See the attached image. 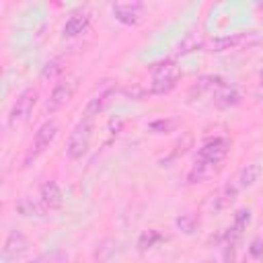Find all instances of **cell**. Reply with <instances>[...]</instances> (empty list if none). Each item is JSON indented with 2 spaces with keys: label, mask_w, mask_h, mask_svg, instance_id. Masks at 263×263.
I'll return each instance as SVG.
<instances>
[{
  "label": "cell",
  "mask_w": 263,
  "mask_h": 263,
  "mask_svg": "<svg viewBox=\"0 0 263 263\" xmlns=\"http://www.w3.org/2000/svg\"><path fill=\"white\" fill-rule=\"evenodd\" d=\"M14 210L18 212V216H25V218H31V216H45L47 214V208L41 203V199H33V197H21L16 203H14Z\"/></svg>",
  "instance_id": "cell-14"
},
{
  "label": "cell",
  "mask_w": 263,
  "mask_h": 263,
  "mask_svg": "<svg viewBox=\"0 0 263 263\" xmlns=\"http://www.w3.org/2000/svg\"><path fill=\"white\" fill-rule=\"evenodd\" d=\"M39 199H41V203L47 208V212H51V210H60V208H62V203H64V193H62L60 185L49 179V181H43V183L39 185Z\"/></svg>",
  "instance_id": "cell-9"
},
{
  "label": "cell",
  "mask_w": 263,
  "mask_h": 263,
  "mask_svg": "<svg viewBox=\"0 0 263 263\" xmlns=\"http://www.w3.org/2000/svg\"><path fill=\"white\" fill-rule=\"evenodd\" d=\"M261 86H263V72H261Z\"/></svg>",
  "instance_id": "cell-27"
},
{
  "label": "cell",
  "mask_w": 263,
  "mask_h": 263,
  "mask_svg": "<svg viewBox=\"0 0 263 263\" xmlns=\"http://www.w3.org/2000/svg\"><path fill=\"white\" fill-rule=\"evenodd\" d=\"M144 2L140 0H125V2H115L111 6V12L115 21H119L125 27H138L144 21Z\"/></svg>",
  "instance_id": "cell-6"
},
{
  "label": "cell",
  "mask_w": 263,
  "mask_h": 263,
  "mask_svg": "<svg viewBox=\"0 0 263 263\" xmlns=\"http://www.w3.org/2000/svg\"><path fill=\"white\" fill-rule=\"evenodd\" d=\"M238 191H240L238 183H226V185L220 189V193L214 197V208H216V210H228V208L236 201Z\"/></svg>",
  "instance_id": "cell-15"
},
{
  "label": "cell",
  "mask_w": 263,
  "mask_h": 263,
  "mask_svg": "<svg viewBox=\"0 0 263 263\" xmlns=\"http://www.w3.org/2000/svg\"><path fill=\"white\" fill-rule=\"evenodd\" d=\"M230 152V140L228 138H210L201 144V148L197 150V156L189 168V175H187V181L189 183H203L208 181L210 177H214L220 168H222V162L226 160Z\"/></svg>",
  "instance_id": "cell-1"
},
{
  "label": "cell",
  "mask_w": 263,
  "mask_h": 263,
  "mask_svg": "<svg viewBox=\"0 0 263 263\" xmlns=\"http://www.w3.org/2000/svg\"><path fill=\"white\" fill-rule=\"evenodd\" d=\"M181 78V70L175 62H162L152 70V82L148 95H164L171 92Z\"/></svg>",
  "instance_id": "cell-4"
},
{
  "label": "cell",
  "mask_w": 263,
  "mask_h": 263,
  "mask_svg": "<svg viewBox=\"0 0 263 263\" xmlns=\"http://www.w3.org/2000/svg\"><path fill=\"white\" fill-rule=\"evenodd\" d=\"M90 25V14L88 12H74L66 23H64V29H62V35L64 37H78L82 35Z\"/></svg>",
  "instance_id": "cell-12"
},
{
  "label": "cell",
  "mask_w": 263,
  "mask_h": 263,
  "mask_svg": "<svg viewBox=\"0 0 263 263\" xmlns=\"http://www.w3.org/2000/svg\"><path fill=\"white\" fill-rule=\"evenodd\" d=\"M249 222H251V210H249V208H242V210H238V212L234 214L232 228H234L236 232H240V234H242V230L249 226Z\"/></svg>",
  "instance_id": "cell-22"
},
{
  "label": "cell",
  "mask_w": 263,
  "mask_h": 263,
  "mask_svg": "<svg viewBox=\"0 0 263 263\" xmlns=\"http://www.w3.org/2000/svg\"><path fill=\"white\" fill-rule=\"evenodd\" d=\"M37 101H39V92H37V88L29 86V88L21 90L18 97L14 99L10 111H8V119H6L8 127H10V129H16V127L25 125V123L31 119Z\"/></svg>",
  "instance_id": "cell-2"
},
{
  "label": "cell",
  "mask_w": 263,
  "mask_h": 263,
  "mask_svg": "<svg viewBox=\"0 0 263 263\" xmlns=\"http://www.w3.org/2000/svg\"><path fill=\"white\" fill-rule=\"evenodd\" d=\"M222 84H224V80H222L220 76H203V78H199V80L191 86V90H189V101H193L195 95H197V97H201V95H205V92H212V95H214V90H216L218 86H222Z\"/></svg>",
  "instance_id": "cell-16"
},
{
  "label": "cell",
  "mask_w": 263,
  "mask_h": 263,
  "mask_svg": "<svg viewBox=\"0 0 263 263\" xmlns=\"http://www.w3.org/2000/svg\"><path fill=\"white\" fill-rule=\"evenodd\" d=\"M175 224H177V228H179L183 234H193V232L197 230V226H199V216L193 214V212H185V214L177 216Z\"/></svg>",
  "instance_id": "cell-18"
},
{
  "label": "cell",
  "mask_w": 263,
  "mask_h": 263,
  "mask_svg": "<svg viewBox=\"0 0 263 263\" xmlns=\"http://www.w3.org/2000/svg\"><path fill=\"white\" fill-rule=\"evenodd\" d=\"M113 95H115V88H113V86H109V88L101 90L99 95H95V97L86 103V107H84V117H86V119H95L99 113H103L105 107L111 103Z\"/></svg>",
  "instance_id": "cell-11"
},
{
  "label": "cell",
  "mask_w": 263,
  "mask_h": 263,
  "mask_svg": "<svg viewBox=\"0 0 263 263\" xmlns=\"http://www.w3.org/2000/svg\"><path fill=\"white\" fill-rule=\"evenodd\" d=\"M162 240V234L158 232V230H146V232H142L140 234V238H138V251H148V249H152L154 245H158Z\"/></svg>",
  "instance_id": "cell-21"
},
{
  "label": "cell",
  "mask_w": 263,
  "mask_h": 263,
  "mask_svg": "<svg viewBox=\"0 0 263 263\" xmlns=\"http://www.w3.org/2000/svg\"><path fill=\"white\" fill-rule=\"evenodd\" d=\"M214 103L216 107L220 109H230V107H236L240 103V92L236 90V86H228V84H222L214 90Z\"/></svg>",
  "instance_id": "cell-13"
},
{
  "label": "cell",
  "mask_w": 263,
  "mask_h": 263,
  "mask_svg": "<svg viewBox=\"0 0 263 263\" xmlns=\"http://www.w3.org/2000/svg\"><path fill=\"white\" fill-rule=\"evenodd\" d=\"M222 253H224V263H234V257H236V242H234V240H224V242H222Z\"/></svg>",
  "instance_id": "cell-24"
},
{
  "label": "cell",
  "mask_w": 263,
  "mask_h": 263,
  "mask_svg": "<svg viewBox=\"0 0 263 263\" xmlns=\"http://www.w3.org/2000/svg\"><path fill=\"white\" fill-rule=\"evenodd\" d=\"M31 263H70V255L66 251L53 249V251H45V253L37 255Z\"/></svg>",
  "instance_id": "cell-19"
},
{
  "label": "cell",
  "mask_w": 263,
  "mask_h": 263,
  "mask_svg": "<svg viewBox=\"0 0 263 263\" xmlns=\"http://www.w3.org/2000/svg\"><path fill=\"white\" fill-rule=\"evenodd\" d=\"M90 142H92V119L82 117L74 125V129L70 132V136H68V142H66V154H68V158L80 160L82 156H86L88 150H90Z\"/></svg>",
  "instance_id": "cell-3"
},
{
  "label": "cell",
  "mask_w": 263,
  "mask_h": 263,
  "mask_svg": "<svg viewBox=\"0 0 263 263\" xmlns=\"http://www.w3.org/2000/svg\"><path fill=\"white\" fill-rule=\"evenodd\" d=\"M55 136H58V123H55L53 119L43 121V123L37 127V132H35V138H33V146H31L29 158L35 160L39 154H43V152L51 146V142L55 140ZM29 158H27V160H29Z\"/></svg>",
  "instance_id": "cell-7"
},
{
  "label": "cell",
  "mask_w": 263,
  "mask_h": 263,
  "mask_svg": "<svg viewBox=\"0 0 263 263\" xmlns=\"http://www.w3.org/2000/svg\"><path fill=\"white\" fill-rule=\"evenodd\" d=\"M203 45V37H201V33H187L185 35V39L179 43V53H189V51H195L197 47H201Z\"/></svg>",
  "instance_id": "cell-20"
},
{
  "label": "cell",
  "mask_w": 263,
  "mask_h": 263,
  "mask_svg": "<svg viewBox=\"0 0 263 263\" xmlns=\"http://www.w3.org/2000/svg\"><path fill=\"white\" fill-rule=\"evenodd\" d=\"M259 177H261V164L251 162V164H245L242 166V171L236 177V183H238L240 189H249V187H253L259 181Z\"/></svg>",
  "instance_id": "cell-17"
},
{
  "label": "cell",
  "mask_w": 263,
  "mask_h": 263,
  "mask_svg": "<svg viewBox=\"0 0 263 263\" xmlns=\"http://www.w3.org/2000/svg\"><path fill=\"white\" fill-rule=\"evenodd\" d=\"M249 255H251V257H255V259H259V257L263 255V240H261L259 236L251 240V247H249Z\"/></svg>",
  "instance_id": "cell-25"
},
{
  "label": "cell",
  "mask_w": 263,
  "mask_h": 263,
  "mask_svg": "<svg viewBox=\"0 0 263 263\" xmlns=\"http://www.w3.org/2000/svg\"><path fill=\"white\" fill-rule=\"evenodd\" d=\"M31 251V240L21 230H10L2 245V263H16Z\"/></svg>",
  "instance_id": "cell-5"
},
{
  "label": "cell",
  "mask_w": 263,
  "mask_h": 263,
  "mask_svg": "<svg viewBox=\"0 0 263 263\" xmlns=\"http://www.w3.org/2000/svg\"><path fill=\"white\" fill-rule=\"evenodd\" d=\"M74 88H76V82H72V80H60V82L51 88V92H49V97H47L45 111H47V113H58L62 107H66V105L70 103L72 95H74Z\"/></svg>",
  "instance_id": "cell-8"
},
{
  "label": "cell",
  "mask_w": 263,
  "mask_h": 263,
  "mask_svg": "<svg viewBox=\"0 0 263 263\" xmlns=\"http://www.w3.org/2000/svg\"><path fill=\"white\" fill-rule=\"evenodd\" d=\"M173 125H175V121H154V123H150V129H154L156 134H168Z\"/></svg>",
  "instance_id": "cell-26"
},
{
  "label": "cell",
  "mask_w": 263,
  "mask_h": 263,
  "mask_svg": "<svg viewBox=\"0 0 263 263\" xmlns=\"http://www.w3.org/2000/svg\"><path fill=\"white\" fill-rule=\"evenodd\" d=\"M60 72H62L60 62H58V60H51V62H47V64L43 66V70H41V78H45V80L49 78V80H51V78H55Z\"/></svg>",
  "instance_id": "cell-23"
},
{
  "label": "cell",
  "mask_w": 263,
  "mask_h": 263,
  "mask_svg": "<svg viewBox=\"0 0 263 263\" xmlns=\"http://www.w3.org/2000/svg\"><path fill=\"white\" fill-rule=\"evenodd\" d=\"M255 41V33H234V35H226L220 39L212 41V49L210 51H226V49H238L242 45H251Z\"/></svg>",
  "instance_id": "cell-10"
}]
</instances>
